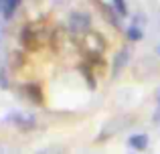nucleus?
<instances>
[{"label": "nucleus", "instance_id": "nucleus-2", "mask_svg": "<svg viewBox=\"0 0 160 154\" xmlns=\"http://www.w3.org/2000/svg\"><path fill=\"white\" fill-rule=\"evenodd\" d=\"M89 27H91V16L87 14V12H79V10L71 12V16H69V28L73 32H87V31H89Z\"/></svg>", "mask_w": 160, "mask_h": 154}, {"label": "nucleus", "instance_id": "nucleus-13", "mask_svg": "<svg viewBox=\"0 0 160 154\" xmlns=\"http://www.w3.org/2000/svg\"><path fill=\"white\" fill-rule=\"evenodd\" d=\"M156 112H154V122H160V87L156 89Z\"/></svg>", "mask_w": 160, "mask_h": 154}, {"label": "nucleus", "instance_id": "nucleus-14", "mask_svg": "<svg viewBox=\"0 0 160 154\" xmlns=\"http://www.w3.org/2000/svg\"><path fill=\"white\" fill-rule=\"evenodd\" d=\"M158 53H160V45H158Z\"/></svg>", "mask_w": 160, "mask_h": 154}, {"label": "nucleus", "instance_id": "nucleus-8", "mask_svg": "<svg viewBox=\"0 0 160 154\" xmlns=\"http://www.w3.org/2000/svg\"><path fill=\"white\" fill-rule=\"evenodd\" d=\"M102 8H103V14H106V18L109 20V22L116 24V27H120V16L113 14V12H116V10H113V6H106V4H103Z\"/></svg>", "mask_w": 160, "mask_h": 154}, {"label": "nucleus", "instance_id": "nucleus-1", "mask_svg": "<svg viewBox=\"0 0 160 154\" xmlns=\"http://www.w3.org/2000/svg\"><path fill=\"white\" fill-rule=\"evenodd\" d=\"M83 49H85L87 53H91V55H99V53H103V49H106V41L102 39V35H98L95 31H87L83 32Z\"/></svg>", "mask_w": 160, "mask_h": 154}, {"label": "nucleus", "instance_id": "nucleus-12", "mask_svg": "<svg viewBox=\"0 0 160 154\" xmlns=\"http://www.w3.org/2000/svg\"><path fill=\"white\" fill-rule=\"evenodd\" d=\"M27 91H28V97H35V102H41V95H39V87L35 85H27Z\"/></svg>", "mask_w": 160, "mask_h": 154}, {"label": "nucleus", "instance_id": "nucleus-4", "mask_svg": "<svg viewBox=\"0 0 160 154\" xmlns=\"http://www.w3.org/2000/svg\"><path fill=\"white\" fill-rule=\"evenodd\" d=\"M20 2H22V0H0V16H2L4 20L12 18L16 8L20 6Z\"/></svg>", "mask_w": 160, "mask_h": 154}, {"label": "nucleus", "instance_id": "nucleus-3", "mask_svg": "<svg viewBox=\"0 0 160 154\" xmlns=\"http://www.w3.org/2000/svg\"><path fill=\"white\" fill-rule=\"evenodd\" d=\"M124 122H126V118H116V120H112V122H108L106 126H103L102 134H99V140H108L109 136L118 134V132L124 128V126H120V124H124Z\"/></svg>", "mask_w": 160, "mask_h": 154}, {"label": "nucleus", "instance_id": "nucleus-9", "mask_svg": "<svg viewBox=\"0 0 160 154\" xmlns=\"http://www.w3.org/2000/svg\"><path fill=\"white\" fill-rule=\"evenodd\" d=\"M112 6L118 12V16H128V6H126L124 0H112Z\"/></svg>", "mask_w": 160, "mask_h": 154}, {"label": "nucleus", "instance_id": "nucleus-11", "mask_svg": "<svg viewBox=\"0 0 160 154\" xmlns=\"http://www.w3.org/2000/svg\"><path fill=\"white\" fill-rule=\"evenodd\" d=\"M126 35H128L130 41H140V39H142V31H140L138 27H128Z\"/></svg>", "mask_w": 160, "mask_h": 154}, {"label": "nucleus", "instance_id": "nucleus-7", "mask_svg": "<svg viewBox=\"0 0 160 154\" xmlns=\"http://www.w3.org/2000/svg\"><path fill=\"white\" fill-rule=\"evenodd\" d=\"M128 59H130V53H128V49H122V51L116 55V59H113V75H118V73H120L122 69L126 67Z\"/></svg>", "mask_w": 160, "mask_h": 154}, {"label": "nucleus", "instance_id": "nucleus-5", "mask_svg": "<svg viewBox=\"0 0 160 154\" xmlns=\"http://www.w3.org/2000/svg\"><path fill=\"white\" fill-rule=\"evenodd\" d=\"M8 122L16 124L18 128H35V118H32V116H27V114H20V112L10 114L8 116Z\"/></svg>", "mask_w": 160, "mask_h": 154}, {"label": "nucleus", "instance_id": "nucleus-6", "mask_svg": "<svg viewBox=\"0 0 160 154\" xmlns=\"http://www.w3.org/2000/svg\"><path fill=\"white\" fill-rule=\"evenodd\" d=\"M128 144L134 150H146L148 148V136L146 134H134V136H130Z\"/></svg>", "mask_w": 160, "mask_h": 154}, {"label": "nucleus", "instance_id": "nucleus-10", "mask_svg": "<svg viewBox=\"0 0 160 154\" xmlns=\"http://www.w3.org/2000/svg\"><path fill=\"white\" fill-rule=\"evenodd\" d=\"M35 154H63V146L61 144H51V146H47V148L37 150Z\"/></svg>", "mask_w": 160, "mask_h": 154}]
</instances>
